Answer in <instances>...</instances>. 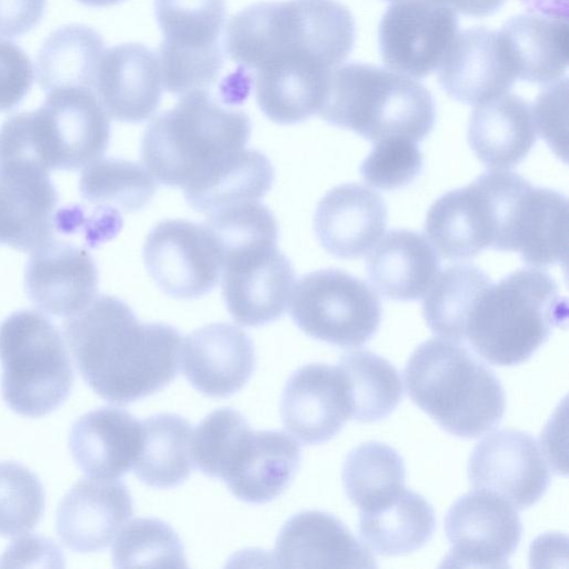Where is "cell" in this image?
Segmentation results:
<instances>
[{"label": "cell", "mask_w": 569, "mask_h": 569, "mask_svg": "<svg viewBox=\"0 0 569 569\" xmlns=\"http://www.w3.org/2000/svg\"><path fill=\"white\" fill-rule=\"evenodd\" d=\"M224 41L261 111L292 124L319 112L332 70L352 50L355 23L336 0L259 2L231 18Z\"/></svg>", "instance_id": "1"}, {"label": "cell", "mask_w": 569, "mask_h": 569, "mask_svg": "<svg viewBox=\"0 0 569 569\" xmlns=\"http://www.w3.org/2000/svg\"><path fill=\"white\" fill-rule=\"evenodd\" d=\"M63 332L82 379L109 402L142 399L178 376L179 331L167 323H141L119 298L94 297L63 322Z\"/></svg>", "instance_id": "2"}, {"label": "cell", "mask_w": 569, "mask_h": 569, "mask_svg": "<svg viewBox=\"0 0 569 569\" xmlns=\"http://www.w3.org/2000/svg\"><path fill=\"white\" fill-rule=\"evenodd\" d=\"M230 102L221 93L198 90L153 118L142 138L141 157L157 181L184 190L246 148L250 119Z\"/></svg>", "instance_id": "3"}, {"label": "cell", "mask_w": 569, "mask_h": 569, "mask_svg": "<svg viewBox=\"0 0 569 569\" xmlns=\"http://www.w3.org/2000/svg\"><path fill=\"white\" fill-rule=\"evenodd\" d=\"M403 377L410 399L457 437H479L503 416L506 397L499 379L457 341L422 342L407 361Z\"/></svg>", "instance_id": "4"}, {"label": "cell", "mask_w": 569, "mask_h": 569, "mask_svg": "<svg viewBox=\"0 0 569 569\" xmlns=\"http://www.w3.org/2000/svg\"><path fill=\"white\" fill-rule=\"evenodd\" d=\"M567 319L566 299L549 273L539 268L516 270L477 299L463 340L489 363L526 361Z\"/></svg>", "instance_id": "5"}, {"label": "cell", "mask_w": 569, "mask_h": 569, "mask_svg": "<svg viewBox=\"0 0 569 569\" xmlns=\"http://www.w3.org/2000/svg\"><path fill=\"white\" fill-rule=\"evenodd\" d=\"M109 119L91 89L48 92L40 108L12 114L0 127V167L82 169L107 150Z\"/></svg>", "instance_id": "6"}, {"label": "cell", "mask_w": 569, "mask_h": 569, "mask_svg": "<svg viewBox=\"0 0 569 569\" xmlns=\"http://www.w3.org/2000/svg\"><path fill=\"white\" fill-rule=\"evenodd\" d=\"M319 116L378 142L401 138L420 142L433 128L430 92L410 77L369 64L347 63L329 77Z\"/></svg>", "instance_id": "7"}, {"label": "cell", "mask_w": 569, "mask_h": 569, "mask_svg": "<svg viewBox=\"0 0 569 569\" xmlns=\"http://www.w3.org/2000/svg\"><path fill=\"white\" fill-rule=\"evenodd\" d=\"M1 395L16 413L38 418L58 409L73 386L59 329L46 316L19 310L0 323Z\"/></svg>", "instance_id": "8"}, {"label": "cell", "mask_w": 569, "mask_h": 569, "mask_svg": "<svg viewBox=\"0 0 569 569\" xmlns=\"http://www.w3.org/2000/svg\"><path fill=\"white\" fill-rule=\"evenodd\" d=\"M163 39L159 47L163 84L176 96L210 90L222 70L224 0H154Z\"/></svg>", "instance_id": "9"}, {"label": "cell", "mask_w": 569, "mask_h": 569, "mask_svg": "<svg viewBox=\"0 0 569 569\" xmlns=\"http://www.w3.org/2000/svg\"><path fill=\"white\" fill-rule=\"evenodd\" d=\"M293 322L308 336L345 348L366 343L382 316L376 291L339 269L305 274L291 296Z\"/></svg>", "instance_id": "10"}, {"label": "cell", "mask_w": 569, "mask_h": 569, "mask_svg": "<svg viewBox=\"0 0 569 569\" xmlns=\"http://www.w3.org/2000/svg\"><path fill=\"white\" fill-rule=\"evenodd\" d=\"M222 296L232 318L258 327L288 309L296 274L277 242H258L227 251L222 257Z\"/></svg>", "instance_id": "11"}, {"label": "cell", "mask_w": 569, "mask_h": 569, "mask_svg": "<svg viewBox=\"0 0 569 569\" xmlns=\"http://www.w3.org/2000/svg\"><path fill=\"white\" fill-rule=\"evenodd\" d=\"M458 30L456 11L435 0H398L379 26V46L392 71L423 78L439 69Z\"/></svg>", "instance_id": "12"}, {"label": "cell", "mask_w": 569, "mask_h": 569, "mask_svg": "<svg viewBox=\"0 0 569 569\" xmlns=\"http://www.w3.org/2000/svg\"><path fill=\"white\" fill-rule=\"evenodd\" d=\"M146 268L156 284L178 299H192L216 287L222 256L204 224L182 219L159 222L143 246Z\"/></svg>", "instance_id": "13"}, {"label": "cell", "mask_w": 569, "mask_h": 569, "mask_svg": "<svg viewBox=\"0 0 569 569\" xmlns=\"http://www.w3.org/2000/svg\"><path fill=\"white\" fill-rule=\"evenodd\" d=\"M445 531L450 543L448 566L507 568L520 542L522 526L512 505L479 489L450 507Z\"/></svg>", "instance_id": "14"}, {"label": "cell", "mask_w": 569, "mask_h": 569, "mask_svg": "<svg viewBox=\"0 0 569 569\" xmlns=\"http://www.w3.org/2000/svg\"><path fill=\"white\" fill-rule=\"evenodd\" d=\"M468 476L475 488L492 492L520 510L536 503L550 482L538 443L529 433L515 429L482 438L471 452Z\"/></svg>", "instance_id": "15"}, {"label": "cell", "mask_w": 569, "mask_h": 569, "mask_svg": "<svg viewBox=\"0 0 569 569\" xmlns=\"http://www.w3.org/2000/svg\"><path fill=\"white\" fill-rule=\"evenodd\" d=\"M496 229V204L488 171L467 187L438 198L425 221L428 241L448 260H466L492 249Z\"/></svg>", "instance_id": "16"}, {"label": "cell", "mask_w": 569, "mask_h": 569, "mask_svg": "<svg viewBox=\"0 0 569 569\" xmlns=\"http://www.w3.org/2000/svg\"><path fill=\"white\" fill-rule=\"evenodd\" d=\"M288 431L305 443L333 438L351 418L346 379L338 366L309 363L288 379L280 405Z\"/></svg>", "instance_id": "17"}, {"label": "cell", "mask_w": 569, "mask_h": 569, "mask_svg": "<svg viewBox=\"0 0 569 569\" xmlns=\"http://www.w3.org/2000/svg\"><path fill=\"white\" fill-rule=\"evenodd\" d=\"M133 513L128 487L117 479L86 478L61 499L56 530L72 551L87 553L107 548Z\"/></svg>", "instance_id": "18"}, {"label": "cell", "mask_w": 569, "mask_h": 569, "mask_svg": "<svg viewBox=\"0 0 569 569\" xmlns=\"http://www.w3.org/2000/svg\"><path fill=\"white\" fill-rule=\"evenodd\" d=\"M162 86L156 52L141 43H123L103 51L92 89L110 118L134 123L156 111Z\"/></svg>", "instance_id": "19"}, {"label": "cell", "mask_w": 569, "mask_h": 569, "mask_svg": "<svg viewBox=\"0 0 569 569\" xmlns=\"http://www.w3.org/2000/svg\"><path fill=\"white\" fill-rule=\"evenodd\" d=\"M24 280L27 295L39 310L70 317L94 299L98 270L84 248L53 238L31 252Z\"/></svg>", "instance_id": "20"}, {"label": "cell", "mask_w": 569, "mask_h": 569, "mask_svg": "<svg viewBox=\"0 0 569 569\" xmlns=\"http://www.w3.org/2000/svg\"><path fill=\"white\" fill-rule=\"evenodd\" d=\"M59 194L49 172L29 164L0 168V244L33 252L54 238Z\"/></svg>", "instance_id": "21"}, {"label": "cell", "mask_w": 569, "mask_h": 569, "mask_svg": "<svg viewBox=\"0 0 569 569\" xmlns=\"http://www.w3.org/2000/svg\"><path fill=\"white\" fill-rule=\"evenodd\" d=\"M180 355L187 380L212 398L239 391L256 367L251 339L227 322L210 323L189 333L181 342Z\"/></svg>", "instance_id": "22"}, {"label": "cell", "mask_w": 569, "mask_h": 569, "mask_svg": "<svg viewBox=\"0 0 569 569\" xmlns=\"http://www.w3.org/2000/svg\"><path fill=\"white\" fill-rule=\"evenodd\" d=\"M438 79L448 96L477 106L507 93L517 78L499 32L478 27L457 33Z\"/></svg>", "instance_id": "23"}, {"label": "cell", "mask_w": 569, "mask_h": 569, "mask_svg": "<svg viewBox=\"0 0 569 569\" xmlns=\"http://www.w3.org/2000/svg\"><path fill=\"white\" fill-rule=\"evenodd\" d=\"M273 558L281 568H375L376 559L336 516L302 511L281 528Z\"/></svg>", "instance_id": "24"}, {"label": "cell", "mask_w": 569, "mask_h": 569, "mask_svg": "<svg viewBox=\"0 0 569 569\" xmlns=\"http://www.w3.org/2000/svg\"><path fill=\"white\" fill-rule=\"evenodd\" d=\"M387 221V207L380 194L362 184L343 183L321 198L313 228L327 252L341 259H356L377 244Z\"/></svg>", "instance_id": "25"}, {"label": "cell", "mask_w": 569, "mask_h": 569, "mask_svg": "<svg viewBox=\"0 0 569 569\" xmlns=\"http://www.w3.org/2000/svg\"><path fill=\"white\" fill-rule=\"evenodd\" d=\"M300 445L279 430H250L237 445L222 480L248 503H266L280 496L293 479Z\"/></svg>", "instance_id": "26"}, {"label": "cell", "mask_w": 569, "mask_h": 569, "mask_svg": "<svg viewBox=\"0 0 569 569\" xmlns=\"http://www.w3.org/2000/svg\"><path fill=\"white\" fill-rule=\"evenodd\" d=\"M141 435V422L130 412L102 407L73 422L69 448L76 465L87 476L116 479L133 467Z\"/></svg>", "instance_id": "27"}, {"label": "cell", "mask_w": 569, "mask_h": 569, "mask_svg": "<svg viewBox=\"0 0 569 569\" xmlns=\"http://www.w3.org/2000/svg\"><path fill=\"white\" fill-rule=\"evenodd\" d=\"M532 106L516 94H501L477 104L468 124V142L492 170H508L529 153L537 140Z\"/></svg>", "instance_id": "28"}, {"label": "cell", "mask_w": 569, "mask_h": 569, "mask_svg": "<svg viewBox=\"0 0 569 569\" xmlns=\"http://www.w3.org/2000/svg\"><path fill=\"white\" fill-rule=\"evenodd\" d=\"M366 268L380 293L398 301H413L423 298L431 287L439 273V259L422 234L393 229L377 242Z\"/></svg>", "instance_id": "29"}, {"label": "cell", "mask_w": 569, "mask_h": 569, "mask_svg": "<svg viewBox=\"0 0 569 569\" xmlns=\"http://www.w3.org/2000/svg\"><path fill=\"white\" fill-rule=\"evenodd\" d=\"M517 79L536 83L558 80L568 66V19L520 14L499 31Z\"/></svg>", "instance_id": "30"}, {"label": "cell", "mask_w": 569, "mask_h": 569, "mask_svg": "<svg viewBox=\"0 0 569 569\" xmlns=\"http://www.w3.org/2000/svg\"><path fill=\"white\" fill-rule=\"evenodd\" d=\"M435 527L431 505L405 488L387 503L360 511L358 530L369 550L389 557L420 549L431 539Z\"/></svg>", "instance_id": "31"}, {"label": "cell", "mask_w": 569, "mask_h": 569, "mask_svg": "<svg viewBox=\"0 0 569 569\" xmlns=\"http://www.w3.org/2000/svg\"><path fill=\"white\" fill-rule=\"evenodd\" d=\"M567 217L565 194L530 186L518 213L512 251L535 268L566 263Z\"/></svg>", "instance_id": "32"}, {"label": "cell", "mask_w": 569, "mask_h": 569, "mask_svg": "<svg viewBox=\"0 0 569 569\" xmlns=\"http://www.w3.org/2000/svg\"><path fill=\"white\" fill-rule=\"evenodd\" d=\"M142 435L133 470L153 488L182 483L193 468L190 422L177 413L162 412L141 422Z\"/></svg>", "instance_id": "33"}, {"label": "cell", "mask_w": 569, "mask_h": 569, "mask_svg": "<svg viewBox=\"0 0 569 569\" xmlns=\"http://www.w3.org/2000/svg\"><path fill=\"white\" fill-rule=\"evenodd\" d=\"M104 42L94 29L79 23L53 31L40 48L36 72L43 91L92 89Z\"/></svg>", "instance_id": "34"}, {"label": "cell", "mask_w": 569, "mask_h": 569, "mask_svg": "<svg viewBox=\"0 0 569 569\" xmlns=\"http://www.w3.org/2000/svg\"><path fill=\"white\" fill-rule=\"evenodd\" d=\"M80 194L94 207V217L120 223V212L143 208L154 196L157 180L142 164L119 158H99L84 167Z\"/></svg>", "instance_id": "35"}, {"label": "cell", "mask_w": 569, "mask_h": 569, "mask_svg": "<svg viewBox=\"0 0 569 569\" xmlns=\"http://www.w3.org/2000/svg\"><path fill=\"white\" fill-rule=\"evenodd\" d=\"M273 176L272 164L263 153L243 148L184 189V198L194 210L210 213L230 204L257 201L271 188Z\"/></svg>", "instance_id": "36"}, {"label": "cell", "mask_w": 569, "mask_h": 569, "mask_svg": "<svg viewBox=\"0 0 569 569\" xmlns=\"http://www.w3.org/2000/svg\"><path fill=\"white\" fill-rule=\"evenodd\" d=\"M490 278L472 264L447 267L427 291L422 313L430 330L449 340L461 342L469 315Z\"/></svg>", "instance_id": "37"}, {"label": "cell", "mask_w": 569, "mask_h": 569, "mask_svg": "<svg viewBox=\"0 0 569 569\" xmlns=\"http://www.w3.org/2000/svg\"><path fill=\"white\" fill-rule=\"evenodd\" d=\"M405 463L392 447L368 441L353 448L342 467V483L360 511L378 508L403 490Z\"/></svg>", "instance_id": "38"}, {"label": "cell", "mask_w": 569, "mask_h": 569, "mask_svg": "<svg viewBox=\"0 0 569 569\" xmlns=\"http://www.w3.org/2000/svg\"><path fill=\"white\" fill-rule=\"evenodd\" d=\"M347 382L351 418L373 422L389 416L402 398L398 370L387 359L368 350L341 356L337 365Z\"/></svg>", "instance_id": "39"}, {"label": "cell", "mask_w": 569, "mask_h": 569, "mask_svg": "<svg viewBox=\"0 0 569 569\" xmlns=\"http://www.w3.org/2000/svg\"><path fill=\"white\" fill-rule=\"evenodd\" d=\"M112 561L117 568L187 567L179 536L156 518H137L124 525L112 546Z\"/></svg>", "instance_id": "40"}, {"label": "cell", "mask_w": 569, "mask_h": 569, "mask_svg": "<svg viewBox=\"0 0 569 569\" xmlns=\"http://www.w3.org/2000/svg\"><path fill=\"white\" fill-rule=\"evenodd\" d=\"M43 510L44 490L38 476L19 462H0V536L29 532Z\"/></svg>", "instance_id": "41"}, {"label": "cell", "mask_w": 569, "mask_h": 569, "mask_svg": "<svg viewBox=\"0 0 569 569\" xmlns=\"http://www.w3.org/2000/svg\"><path fill=\"white\" fill-rule=\"evenodd\" d=\"M250 429L247 419L232 408L210 412L191 436L193 463L206 476L222 479L236 446Z\"/></svg>", "instance_id": "42"}, {"label": "cell", "mask_w": 569, "mask_h": 569, "mask_svg": "<svg viewBox=\"0 0 569 569\" xmlns=\"http://www.w3.org/2000/svg\"><path fill=\"white\" fill-rule=\"evenodd\" d=\"M221 256L234 248L258 242H277L278 224L270 210L257 201L230 204L209 213L203 223Z\"/></svg>", "instance_id": "43"}, {"label": "cell", "mask_w": 569, "mask_h": 569, "mask_svg": "<svg viewBox=\"0 0 569 569\" xmlns=\"http://www.w3.org/2000/svg\"><path fill=\"white\" fill-rule=\"evenodd\" d=\"M421 169L422 153L417 143L393 138L375 142L360 166V174L373 188L395 190L412 182Z\"/></svg>", "instance_id": "44"}, {"label": "cell", "mask_w": 569, "mask_h": 569, "mask_svg": "<svg viewBox=\"0 0 569 569\" xmlns=\"http://www.w3.org/2000/svg\"><path fill=\"white\" fill-rule=\"evenodd\" d=\"M33 81L29 57L16 43L0 39V111L17 107Z\"/></svg>", "instance_id": "45"}, {"label": "cell", "mask_w": 569, "mask_h": 569, "mask_svg": "<svg viewBox=\"0 0 569 569\" xmlns=\"http://www.w3.org/2000/svg\"><path fill=\"white\" fill-rule=\"evenodd\" d=\"M566 98H567V80L558 81L541 92L538 97L533 109L537 130L547 140L550 147L557 149L560 153V138H566Z\"/></svg>", "instance_id": "46"}, {"label": "cell", "mask_w": 569, "mask_h": 569, "mask_svg": "<svg viewBox=\"0 0 569 569\" xmlns=\"http://www.w3.org/2000/svg\"><path fill=\"white\" fill-rule=\"evenodd\" d=\"M63 566V555L54 541L39 537L28 536L14 540L0 558L2 567L22 566Z\"/></svg>", "instance_id": "47"}, {"label": "cell", "mask_w": 569, "mask_h": 569, "mask_svg": "<svg viewBox=\"0 0 569 569\" xmlns=\"http://www.w3.org/2000/svg\"><path fill=\"white\" fill-rule=\"evenodd\" d=\"M47 0H0V36L19 37L42 19Z\"/></svg>", "instance_id": "48"}, {"label": "cell", "mask_w": 569, "mask_h": 569, "mask_svg": "<svg viewBox=\"0 0 569 569\" xmlns=\"http://www.w3.org/2000/svg\"><path fill=\"white\" fill-rule=\"evenodd\" d=\"M505 0H448L447 4L466 16L485 17L497 11Z\"/></svg>", "instance_id": "49"}, {"label": "cell", "mask_w": 569, "mask_h": 569, "mask_svg": "<svg viewBox=\"0 0 569 569\" xmlns=\"http://www.w3.org/2000/svg\"><path fill=\"white\" fill-rule=\"evenodd\" d=\"M79 2L89 7H108L117 4L123 0H78Z\"/></svg>", "instance_id": "50"}, {"label": "cell", "mask_w": 569, "mask_h": 569, "mask_svg": "<svg viewBox=\"0 0 569 569\" xmlns=\"http://www.w3.org/2000/svg\"><path fill=\"white\" fill-rule=\"evenodd\" d=\"M390 1H398V0H390ZM435 1L443 2V3H446V4H447V1H448V0H435Z\"/></svg>", "instance_id": "51"}]
</instances>
